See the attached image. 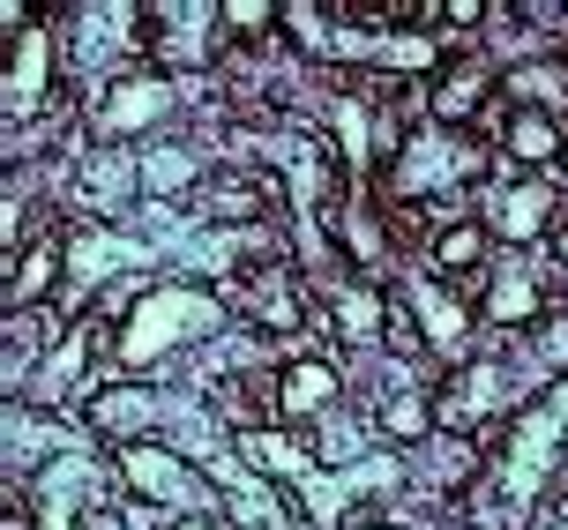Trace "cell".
Here are the masks:
<instances>
[{"label": "cell", "mask_w": 568, "mask_h": 530, "mask_svg": "<svg viewBox=\"0 0 568 530\" xmlns=\"http://www.w3.org/2000/svg\"><path fill=\"white\" fill-rule=\"evenodd\" d=\"M217 322V299L210 292H187V284H165V292H142V307L128 314V329H120V366H150L165 359L172 344H187Z\"/></svg>", "instance_id": "1"}, {"label": "cell", "mask_w": 568, "mask_h": 530, "mask_svg": "<svg viewBox=\"0 0 568 530\" xmlns=\"http://www.w3.org/2000/svg\"><path fill=\"white\" fill-rule=\"evenodd\" d=\"M486 150L471 135H456V128H419V135L404 142L397 157V195H426V187H464V172H479Z\"/></svg>", "instance_id": "2"}, {"label": "cell", "mask_w": 568, "mask_h": 530, "mask_svg": "<svg viewBox=\"0 0 568 530\" xmlns=\"http://www.w3.org/2000/svg\"><path fill=\"white\" fill-rule=\"evenodd\" d=\"M120 471H128V493H142V501L150 508H180V516H210V493H202L195 478H187V463H180V456H172V448H128V456H120Z\"/></svg>", "instance_id": "3"}, {"label": "cell", "mask_w": 568, "mask_h": 530, "mask_svg": "<svg viewBox=\"0 0 568 530\" xmlns=\"http://www.w3.org/2000/svg\"><path fill=\"white\" fill-rule=\"evenodd\" d=\"M172 75H158V68H135V75H120L113 90H105V105H98V135H142V128H158L172 112Z\"/></svg>", "instance_id": "4"}, {"label": "cell", "mask_w": 568, "mask_h": 530, "mask_svg": "<svg viewBox=\"0 0 568 530\" xmlns=\"http://www.w3.org/2000/svg\"><path fill=\"white\" fill-rule=\"evenodd\" d=\"M404 307L419 314V344L426 351H442V359L464 351V336H471V307H464V299H449L434 277H412L404 284Z\"/></svg>", "instance_id": "5"}, {"label": "cell", "mask_w": 568, "mask_h": 530, "mask_svg": "<svg viewBox=\"0 0 568 530\" xmlns=\"http://www.w3.org/2000/svg\"><path fill=\"white\" fill-rule=\"evenodd\" d=\"M329 404H337V366L329 359H284V374H277V419L284 426L322 419Z\"/></svg>", "instance_id": "6"}, {"label": "cell", "mask_w": 568, "mask_h": 530, "mask_svg": "<svg viewBox=\"0 0 568 530\" xmlns=\"http://www.w3.org/2000/svg\"><path fill=\"white\" fill-rule=\"evenodd\" d=\"M240 456H247L255 471H277L292 493H300L307 478H322V471H314V448L300 441L292 426H247V434H240Z\"/></svg>", "instance_id": "7"}, {"label": "cell", "mask_w": 568, "mask_h": 530, "mask_svg": "<svg viewBox=\"0 0 568 530\" xmlns=\"http://www.w3.org/2000/svg\"><path fill=\"white\" fill-rule=\"evenodd\" d=\"M247 322H262V329H277V336L307 322L300 277H292L284 262H270V269H247Z\"/></svg>", "instance_id": "8"}, {"label": "cell", "mask_w": 568, "mask_h": 530, "mask_svg": "<svg viewBox=\"0 0 568 530\" xmlns=\"http://www.w3.org/2000/svg\"><path fill=\"white\" fill-rule=\"evenodd\" d=\"M539 277H531V262H501V269H494V284H486V314H494V322H501V329H531V322H539Z\"/></svg>", "instance_id": "9"}, {"label": "cell", "mask_w": 568, "mask_h": 530, "mask_svg": "<svg viewBox=\"0 0 568 530\" xmlns=\"http://www.w3.org/2000/svg\"><path fill=\"white\" fill-rule=\"evenodd\" d=\"M561 210V187L554 180H524V187H509V195L494 202V224H501V239H516V247H531L539 239V224Z\"/></svg>", "instance_id": "10"}, {"label": "cell", "mask_w": 568, "mask_h": 530, "mask_svg": "<svg viewBox=\"0 0 568 530\" xmlns=\"http://www.w3.org/2000/svg\"><path fill=\"white\" fill-rule=\"evenodd\" d=\"M158 419H165V404H158L150 389H98L90 396V426H98V434H120L128 448H135V434H150Z\"/></svg>", "instance_id": "11"}, {"label": "cell", "mask_w": 568, "mask_h": 530, "mask_svg": "<svg viewBox=\"0 0 568 530\" xmlns=\"http://www.w3.org/2000/svg\"><path fill=\"white\" fill-rule=\"evenodd\" d=\"M16 68H8V112H16V120H23L30 105H38V98H45V68H53V45H45V23H30L23 38H16Z\"/></svg>", "instance_id": "12"}, {"label": "cell", "mask_w": 568, "mask_h": 530, "mask_svg": "<svg viewBox=\"0 0 568 530\" xmlns=\"http://www.w3.org/2000/svg\"><path fill=\"white\" fill-rule=\"evenodd\" d=\"M501 157H516V165H554L561 157V120L554 112H509L501 120Z\"/></svg>", "instance_id": "13"}, {"label": "cell", "mask_w": 568, "mask_h": 530, "mask_svg": "<svg viewBox=\"0 0 568 530\" xmlns=\"http://www.w3.org/2000/svg\"><path fill=\"white\" fill-rule=\"evenodd\" d=\"M426 262L442 269V277H456V269H479L486 262V232L471 217H456V224H442L434 239H426Z\"/></svg>", "instance_id": "14"}, {"label": "cell", "mask_w": 568, "mask_h": 530, "mask_svg": "<svg viewBox=\"0 0 568 530\" xmlns=\"http://www.w3.org/2000/svg\"><path fill=\"white\" fill-rule=\"evenodd\" d=\"M494 83H501V75H494L486 60H471V68H456L449 83L434 90V120H442V128H456V120H464V112L479 105V98H486V90H494Z\"/></svg>", "instance_id": "15"}, {"label": "cell", "mask_w": 568, "mask_h": 530, "mask_svg": "<svg viewBox=\"0 0 568 530\" xmlns=\"http://www.w3.org/2000/svg\"><path fill=\"white\" fill-rule=\"evenodd\" d=\"M329 322H337L344 344H367V336H382L389 322H397V314H389V299H374V292H337Z\"/></svg>", "instance_id": "16"}, {"label": "cell", "mask_w": 568, "mask_h": 530, "mask_svg": "<svg viewBox=\"0 0 568 530\" xmlns=\"http://www.w3.org/2000/svg\"><path fill=\"white\" fill-rule=\"evenodd\" d=\"M60 277V239H30V262H16V277H8V299L16 307H38Z\"/></svg>", "instance_id": "17"}, {"label": "cell", "mask_w": 568, "mask_h": 530, "mask_svg": "<svg viewBox=\"0 0 568 530\" xmlns=\"http://www.w3.org/2000/svg\"><path fill=\"white\" fill-rule=\"evenodd\" d=\"M374 419H382V434H389V441H419V434H426V396L419 389H397L382 411H374Z\"/></svg>", "instance_id": "18"}, {"label": "cell", "mask_w": 568, "mask_h": 530, "mask_svg": "<svg viewBox=\"0 0 568 530\" xmlns=\"http://www.w3.org/2000/svg\"><path fill=\"white\" fill-rule=\"evenodd\" d=\"M509 90L516 98H554V120H561V105H568V68H509Z\"/></svg>", "instance_id": "19"}, {"label": "cell", "mask_w": 568, "mask_h": 530, "mask_svg": "<svg viewBox=\"0 0 568 530\" xmlns=\"http://www.w3.org/2000/svg\"><path fill=\"white\" fill-rule=\"evenodd\" d=\"M277 16L270 8H225V30H270Z\"/></svg>", "instance_id": "20"}, {"label": "cell", "mask_w": 568, "mask_h": 530, "mask_svg": "<svg viewBox=\"0 0 568 530\" xmlns=\"http://www.w3.org/2000/svg\"><path fill=\"white\" fill-rule=\"evenodd\" d=\"M172 530H225V516H180Z\"/></svg>", "instance_id": "21"}, {"label": "cell", "mask_w": 568, "mask_h": 530, "mask_svg": "<svg viewBox=\"0 0 568 530\" xmlns=\"http://www.w3.org/2000/svg\"><path fill=\"white\" fill-rule=\"evenodd\" d=\"M554 254H561V269H568V224H561V232H554Z\"/></svg>", "instance_id": "22"}, {"label": "cell", "mask_w": 568, "mask_h": 530, "mask_svg": "<svg viewBox=\"0 0 568 530\" xmlns=\"http://www.w3.org/2000/svg\"><path fill=\"white\" fill-rule=\"evenodd\" d=\"M8 530H30V523H23V508H8Z\"/></svg>", "instance_id": "23"}, {"label": "cell", "mask_w": 568, "mask_h": 530, "mask_svg": "<svg viewBox=\"0 0 568 530\" xmlns=\"http://www.w3.org/2000/svg\"><path fill=\"white\" fill-rule=\"evenodd\" d=\"M352 530H397V523H367V516H359V523H352Z\"/></svg>", "instance_id": "24"}]
</instances>
